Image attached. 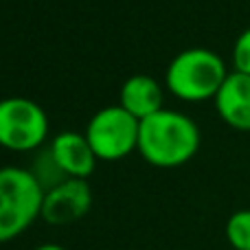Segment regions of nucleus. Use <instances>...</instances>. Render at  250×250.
Wrapping results in <instances>:
<instances>
[{
  "label": "nucleus",
  "mask_w": 250,
  "mask_h": 250,
  "mask_svg": "<svg viewBox=\"0 0 250 250\" xmlns=\"http://www.w3.org/2000/svg\"><path fill=\"white\" fill-rule=\"evenodd\" d=\"M224 233L233 250H250V208L235 211L226 222Z\"/></svg>",
  "instance_id": "nucleus-11"
},
{
  "label": "nucleus",
  "mask_w": 250,
  "mask_h": 250,
  "mask_svg": "<svg viewBox=\"0 0 250 250\" xmlns=\"http://www.w3.org/2000/svg\"><path fill=\"white\" fill-rule=\"evenodd\" d=\"M44 191L29 169L0 167V244L22 235L42 215Z\"/></svg>",
  "instance_id": "nucleus-3"
},
{
  "label": "nucleus",
  "mask_w": 250,
  "mask_h": 250,
  "mask_svg": "<svg viewBox=\"0 0 250 250\" xmlns=\"http://www.w3.org/2000/svg\"><path fill=\"white\" fill-rule=\"evenodd\" d=\"M233 66L237 73L250 75V26L237 35L233 44Z\"/></svg>",
  "instance_id": "nucleus-12"
},
{
  "label": "nucleus",
  "mask_w": 250,
  "mask_h": 250,
  "mask_svg": "<svg viewBox=\"0 0 250 250\" xmlns=\"http://www.w3.org/2000/svg\"><path fill=\"white\" fill-rule=\"evenodd\" d=\"M48 136L44 108L26 97L0 101V145L11 151H35Z\"/></svg>",
  "instance_id": "nucleus-5"
},
{
  "label": "nucleus",
  "mask_w": 250,
  "mask_h": 250,
  "mask_svg": "<svg viewBox=\"0 0 250 250\" xmlns=\"http://www.w3.org/2000/svg\"><path fill=\"white\" fill-rule=\"evenodd\" d=\"M119 105L127 110L134 119L143 121L163 110V88L149 75H132L121 86Z\"/></svg>",
  "instance_id": "nucleus-9"
},
{
  "label": "nucleus",
  "mask_w": 250,
  "mask_h": 250,
  "mask_svg": "<svg viewBox=\"0 0 250 250\" xmlns=\"http://www.w3.org/2000/svg\"><path fill=\"white\" fill-rule=\"evenodd\" d=\"M200 149V127L178 110L163 108L143 119L138 129V154L149 165L171 169L189 163Z\"/></svg>",
  "instance_id": "nucleus-1"
},
{
  "label": "nucleus",
  "mask_w": 250,
  "mask_h": 250,
  "mask_svg": "<svg viewBox=\"0 0 250 250\" xmlns=\"http://www.w3.org/2000/svg\"><path fill=\"white\" fill-rule=\"evenodd\" d=\"M33 250H68V248L60 246V244H42V246H38V248H33Z\"/></svg>",
  "instance_id": "nucleus-13"
},
{
  "label": "nucleus",
  "mask_w": 250,
  "mask_h": 250,
  "mask_svg": "<svg viewBox=\"0 0 250 250\" xmlns=\"http://www.w3.org/2000/svg\"><path fill=\"white\" fill-rule=\"evenodd\" d=\"M53 158L62 167V171L68 178L77 180H88L97 167V156L88 143L86 134L82 132H62L48 145Z\"/></svg>",
  "instance_id": "nucleus-7"
},
{
  "label": "nucleus",
  "mask_w": 250,
  "mask_h": 250,
  "mask_svg": "<svg viewBox=\"0 0 250 250\" xmlns=\"http://www.w3.org/2000/svg\"><path fill=\"white\" fill-rule=\"evenodd\" d=\"M215 110L226 125L250 132V75L229 73L215 95Z\"/></svg>",
  "instance_id": "nucleus-8"
},
{
  "label": "nucleus",
  "mask_w": 250,
  "mask_h": 250,
  "mask_svg": "<svg viewBox=\"0 0 250 250\" xmlns=\"http://www.w3.org/2000/svg\"><path fill=\"white\" fill-rule=\"evenodd\" d=\"M92 207V191L88 180L68 178L60 187L46 191L42 202V220L53 226H68L88 215Z\"/></svg>",
  "instance_id": "nucleus-6"
},
{
  "label": "nucleus",
  "mask_w": 250,
  "mask_h": 250,
  "mask_svg": "<svg viewBox=\"0 0 250 250\" xmlns=\"http://www.w3.org/2000/svg\"><path fill=\"white\" fill-rule=\"evenodd\" d=\"M138 129L141 121L134 119L127 110H123L121 105H108L92 114L83 134L97 160L117 163L138 151Z\"/></svg>",
  "instance_id": "nucleus-4"
},
{
  "label": "nucleus",
  "mask_w": 250,
  "mask_h": 250,
  "mask_svg": "<svg viewBox=\"0 0 250 250\" xmlns=\"http://www.w3.org/2000/svg\"><path fill=\"white\" fill-rule=\"evenodd\" d=\"M226 77H229L226 64L215 51L193 46L180 51L169 62L165 83L173 97L198 104V101L215 99Z\"/></svg>",
  "instance_id": "nucleus-2"
},
{
  "label": "nucleus",
  "mask_w": 250,
  "mask_h": 250,
  "mask_svg": "<svg viewBox=\"0 0 250 250\" xmlns=\"http://www.w3.org/2000/svg\"><path fill=\"white\" fill-rule=\"evenodd\" d=\"M31 171V176L38 180V185L42 187V191L46 193V191L55 189V187H60L62 182L68 180V176H66L64 171H62V167L57 165V160L53 158L51 149H42L38 156L33 158V163H31V167H26Z\"/></svg>",
  "instance_id": "nucleus-10"
}]
</instances>
